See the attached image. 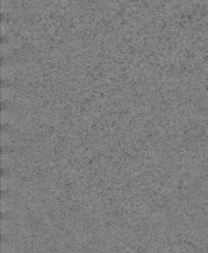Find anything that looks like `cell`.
Returning <instances> with one entry per match:
<instances>
[{
	"label": "cell",
	"mask_w": 208,
	"mask_h": 253,
	"mask_svg": "<svg viewBox=\"0 0 208 253\" xmlns=\"http://www.w3.org/2000/svg\"><path fill=\"white\" fill-rule=\"evenodd\" d=\"M14 251V247L12 244L3 242L1 244V253H12Z\"/></svg>",
	"instance_id": "cell-1"
},
{
	"label": "cell",
	"mask_w": 208,
	"mask_h": 253,
	"mask_svg": "<svg viewBox=\"0 0 208 253\" xmlns=\"http://www.w3.org/2000/svg\"><path fill=\"white\" fill-rule=\"evenodd\" d=\"M11 230V225L10 222L8 221H3L1 222V231L3 233V234H8Z\"/></svg>",
	"instance_id": "cell-2"
},
{
	"label": "cell",
	"mask_w": 208,
	"mask_h": 253,
	"mask_svg": "<svg viewBox=\"0 0 208 253\" xmlns=\"http://www.w3.org/2000/svg\"><path fill=\"white\" fill-rule=\"evenodd\" d=\"M10 208H11L10 201L7 199H3L1 201V211H3V212H7V211H10Z\"/></svg>",
	"instance_id": "cell-3"
}]
</instances>
